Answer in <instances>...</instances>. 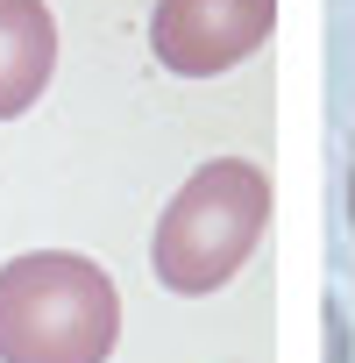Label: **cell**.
Instances as JSON below:
<instances>
[{
    "mask_svg": "<svg viewBox=\"0 0 355 363\" xmlns=\"http://www.w3.org/2000/svg\"><path fill=\"white\" fill-rule=\"evenodd\" d=\"M263 228H270V171L249 157H214L170 193V207L149 235V264H156L163 292L206 299L256 257Z\"/></svg>",
    "mask_w": 355,
    "mask_h": 363,
    "instance_id": "obj_1",
    "label": "cell"
},
{
    "mask_svg": "<svg viewBox=\"0 0 355 363\" xmlns=\"http://www.w3.org/2000/svg\"><path fill=\"white\" fill-rule=\"evenodd\" d=\"M121 342V292L93 257L29 250L0 264V363H107Z\"/></svg>",
    "mask_w": 355,
    "mask_h": 363,
    "instance_id": "obj_2",
    "label": "cell"
},
{
    "mask_svg": "<svg viewBox=\"0 0 355 363\" xmlns=\"http://www.w3.org/2000/svg\"><path fill=\"white\" fill-rule=\"evenodd\" d=\"M277 22V0H156L149 50L178 79H221L249 50H263Z\"/></svg>",
    "mask_w": 355,
    "mask_h": 363,
    "instance_id": "obj_3",
    "label": "cell"
},
{
    "mask_svg": "<svg viewBox=\"0 0 355 363\" xmlns=\"http://www.w3.org/2000/svg\"><path fill=\"white\" fill-rule=\"evenodd\" d=\"M57 72V22L43 0H0V121L43 100Z\"/></svg>",
    "mask_w": 355,
    "mask_h": 363,
    "instance_id": "obj_4",
    "label": "cell"
},
{
    "mask_svg": "<svg viewBox=\"0 0 355 363\" xmlns=\"http://www.w3.org/2000/svg\"><path fill=\"white\" fill-rule=\"evenodd\" d=\"M348 228H355V143H348Z\"/></svg>",
    "mask_w": 355,
    "mask_h": 363,
    "instance_id": "obj_5",
    "label": "cell"
}]
</instances>
